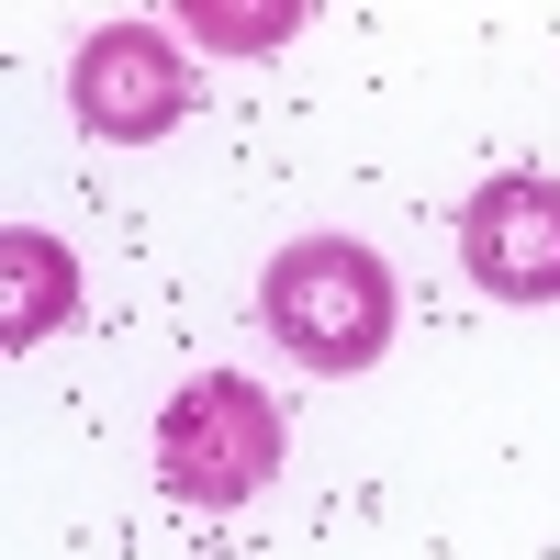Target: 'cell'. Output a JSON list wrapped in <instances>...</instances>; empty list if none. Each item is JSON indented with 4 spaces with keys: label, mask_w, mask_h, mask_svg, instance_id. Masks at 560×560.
<instances>
[{
    "label": "cell",
    "mask_w": 560,
    "mask_h": 560,
    "mask_svg": "<svg viewBox=\"0 0 560 560\" xmlns=\"http://www.w3.org/2000/svg\"><path fill=\"white\" fill-rule=\"evenodd\" d=\"M280 459H292V415L247 370H191L158 415V482L191 516H236L247 493H269Z\"/></svg>",
    "instance_id": "obj_2"
},
{
    "label": "cell",
    "mask_w": 560,
    "mask_h": 560,
    "mask_svg": "<svg viewBox=\"0 0 560 560\" xmlns=\"http://www.w3.org/2000/svg\"><path fill=\"white\" fill-rule=\"evenodd\" d=\"M258 325H269L303 370L348 382V370H370V359L393 348L404 280L382 269V247H359V236H292V247L258 269Z\"/></svg>",
    "instance_id": "obj_1"
},
{
    "label": "cell",
    "mask_w": 560,
    "mask_h": 560,
    "mask_svg": "<svg viewBox=\"0 0 560 560\" xmlns=\"http://www.w3.org/2000/svg\"><path fill=\"white\" fill-rule=\"evenodd\" d=\"M459 258L493 303H560V179L549 168L482 179L459 213Z\"/></svg>",
    "instance_id": "obj_4"
},
{
    "label": "cell",
    "mask_w": 560,
    "mask_h": 560,
    "mask_svg": "<svg viewBox=\"0 0 560 560\" xmlns=\"http://www.w3.org/2000/svg\"><path fill=\"white\" fill-rule=\"evenodd\" d=\"M79 314V258L57 247V236H34V224H12L0 236V348H45L57 325Z\"/></svg>",
    "instance_id": "obj_5"
},
{
    "label": "cell",
    "mask_w": 560,
    "mask_h": 560,
    "mask_svg": "<svg viewBox=\"0 0 560 560\" xmlns=\"http://www.w3.org/2000/svg\"><path fill=\"white\" fill-rule=\"evenodd\" d=\"M179 23H191V45H213V57H269V45L303 34V0H179Z\"/></svg>",
    "instance_id": "obj_6"
},
{
    "label": "cell",
    "mask_w": 560,
    "mask_h": 560,
    "mask_svg": "<svg viewBox=\"0 0 560 560\" xmlns=\"http://www.w3.org/2000/svg\"><path fill=\"white\" fill-rule=\"evenodd\" d=\"M68 113L113 147H158V135L191 113V57L158 34V23H102L68 57Z\"/></svg>",
    "instance_id": "obj_3"
}]
</instances>
